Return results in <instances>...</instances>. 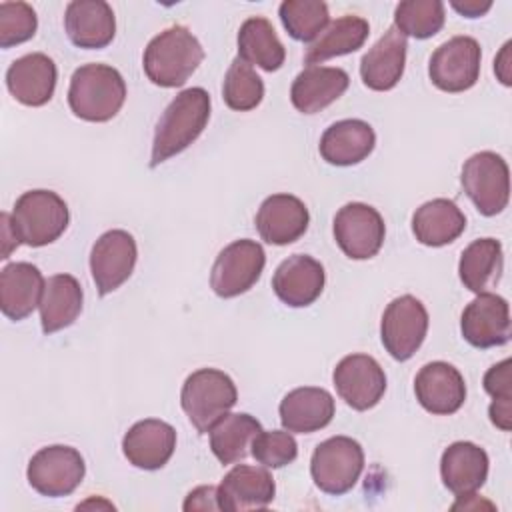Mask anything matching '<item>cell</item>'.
<instances>
[{
    "instance_id": "4316f807",
    "label": "cell",
    "mask_w": 512,
    "mask_h": 512,
    "mask_svg": "<svg viewBox=\"0 0 512 512\" xmlns=\"http://www.w3.org/2000/svg\"><path fill=\"white\" fill-rule=\"evenodd\" d=\"M350 76L342 68L306 66L292 82L290 100L302 114H316L336 102L348 88Z\"/></svg>"
},
{
    "instance_id": "484cf974",
    "label": "cell",
    "mask_w": 512,
    "mask_h": 512,
    "mask_svg": "<svg viewBox=\"0 0 512 512\" xmlns=\"http://www.w3.org/2000/svg\"><path fill=\"white\" fill-rule=\"evenodd\" d=\"M376 146L372 126L358 118H346L330 124L318 144L320 156L334 166H354L366 160Z\"/></svg>"
},
{
    "instance_id": "3957f363",
    "label": "cell",
    "mask_w": 512,
    "mask_h": 512,
    "mask_svg": "<svg viewBox=\"0 0 512 512\" xmlns=\"http://www.w3.org/2000/svg\"><path fill=\"white\" fill-rule=\"evenodd\" d=\"M126 100L122 74L108 64H84L74 70L68 88V106L86 122L112 120Z\"/></svg>"
},
{
    "instance_id": "836d02e7",
    "label": "cell",
    "mask_w": 512,
    "mask_h": 512,
    "mask_svg": "<svg viewBox=\"0 0 512 512\" xmlns=\"http://www.w3.org/2000/svg\"><path fill=\"white\" fill-rule=\"evenodd\" d=\"M260 432L262 426L254 416L246 412L224 414L208 432L210 448L222 464H234L248 456V448Z\"/></svg>"
},
{
    "instance_id": "e0dca14e",
    "label": "cell",
    "mask_w": 512,
    "mask_h": 512,
    "mask_svg": "<svg viewBox=\"0 0 512 512\" xmlns=\"http://www.w3.org/2000/svg\"><path fill=\"white\" fill-rule=\"evenodd\" d=\"M324 282V266L308 254L288 256L272 276L274 294L290 308H304L316 302L324 290Z\"/></svg>"
},
{
    "instance_id": "74e56055",
    "label": "cell",
    "mask_w": 512,
    "mask_h": 512,
    "mask_svg": "<svg viewBox=\"0 0 512 512\" xmlns=\"http://www.w3.org/2000/svg\"><path fill=\"white\" fill-rule=\"evenodd\" d=\"M512 362L510 358L494 364L484 374V390L492 396L488 416L504 432L512 428Z\"/></svg>"
},
{
    "instance_id": "4fadbf2b",
    "label": "cell",
    "mask_w": 512,
    "mask_h": 512,
    "mask_svg": "<svg viewBox=\"0 0 512 512\" xmlns=\"http://www.w3.org/2000/svg\"><path fill=\"white\" fill-rule=\"evenodd\" d=\"M332 382L338 396L358 412L374 408L386 392V374L368 354L344 356L332 372Z\"/></svg>"
},
{
    "instance_id": "52a82bcc",
    "label": "cell",
    "mask_w": 512,
    "mask_h": 512,
    "mask_svg": "<svg viewBox=\"0 0 512 512\" xmlns=\"http://www.w3.org/2000/svg\"><path fill=\"white\" fill-rule=\"evenodd\" d=\"M460 182L482 216H496L508 206L510 172L500 154L490 150L472 154L462 166Z\"/></svg>"
},
{
    "instance_id": "f35d334b",
    "label": "cell",
    "mask_w": 512,
    "mask_h": 512,
    "mask_svg": "<svg viewBox=\"0 0 512 512\" xmlns=\"http://www.w3.org/2000/svg\"><path fill=\"white\" fill-rule=\"evenodd\" d=\"M38 18L26 2H0V48H12L36 34Z\"/></svg>"
},
{
    "instance_id": "f546056e",
    "label": "cell",
    "mask_w": 512,
    "mask_h": 512,
    "mask_svg": "<svg viewBox=\"0 0 512 512\" xmlns=\"http://www.w3.org/2000/svg\"><path fill=\"white\" fill-rule=\"evenodd\" d=\"M82 286L72 274L50 276L40 298V322L44 334H54L74 324L82 312Z\"/></svg>"
},
{
    "instance_id": "cb8c5ba5",
    "label": "cell",
    "mask_w": 512,
    "mask_h": 512,
    "mask_svg": "<svg viewBox=\"0 0 512 512\" xmlns=\"http://www.w3.org/2000/svg\"><path fill=\"white\" fill-rule=\"evenodd\" d=\"M406 36L398 32L396 26H390L384 36L362 56L360 76L362 82L376 92L392 90L402 74L406 64Z\"/></svg>"
},
{
    "instance_id": "7402d4cb",
    "label": "cell",
    "mask_w": 512,
    "mask_h": 512,
    "mask_svg": "<svg viewBox=\"0 0 512 512\" xmlns=\"http://www.w3.org/2000/svg\"><path fill=\"white\" fill-rule=\"evenodd\" d=\"M64 28L78 48H106L116 34V18L104 0H74L66 6Z\"/></svg>"
},
{
    "instance_id": "7bdbcfd3",
    "label": "cell",
    "mask_w": 512,
    "mask_h": 512,
    "mask_svg": "<svg viewBox=\"0 0 512 512\" xmlns=\"http://www.w3.org/2000/svg\"><path fill=\"white\" fill-rule=\"evenodd\" d=\"M450 6L466 18H478L492 8V2L490 0H452Z\"/></svg>"
},
{
    "instance_id": "b9f144b4",
    "label": "cell",
    "mask_w": 512,
    "mask_h": 512,
    "mask_svg": "<svg viewBox=\"0 0 512 512\" xmlns=\"http://www.w3.org/2000/svg\"><path fill=\"white\" fill-rule=\"evenodd\" d=\"M0 236H2V248H0V258L6 260L14 248H18L20 240L16 236V230L12 226V214L8 212H2L0 214Z\"/></svg>"
},
{
    "instance_id": "f1b7e54d",
    "label": "cell",
    "mask_w": 512,
    "mask_h": 512,
    "mask_svg": "<svg viewBox=\"0 0 512 512\" xmlns=\"http://www.w3.org/2000/svg\"><path fill=\"white\" fill-rule=\"evenodd\" d=\"M466 228V216L448 198H434L416 208L412 216V232L424 246H446L454 242Z\"/></svg>"
},
{
    "instance_id": "5bb4252c",
    "label": "cell",
    "mask_w": 512,
    "mask_h": 512,
    "mask_svg": "<svg viewBox=\"0 0 512 512\" xmlns=\"http://www.w3.org/2000/svg\"><path fill=\"white\" fill-rule=\"evenodd\" d=\"M136 258V240L126 230H108L94 242L90 250V272L100 296L114 292L130 278Z\"/></svg>"
},
{
    "instance_id": "5b68a950",
    "label": "cell",
    "mask_w": 512,
    "mask_h": 512,
    "mask_svg": "<svg viewBox=\"0 0 512 512\" xmlns=\"http://www.w3.org/2000/svg\"><path fill=\"white\" fill-rule=\"evenodd\" d=\"M68 206L52 190L24 192L12 210V226L20 242L40 248L58 240L68 228Z\"/></svg>"
},
{
    "instance_id": "6da1fadb",
    "label": "cell",
    "mask_w": 512,
    "mask_h": 512,
    "mask_svg": "<svg viewBox=\"0 0 512 512\" xmlns=\"http://www.w3.org/2000/svg\"><path fill=\"white\" fill-rule=\"evenodd\" d=\"M208 120L210 94L204 88L194 86L176 94L156 124L150 166L156 168L186 150L202 134Z\"/></svg>"
},
{
    "instance_id": "4dcf8cb0",
    "label": "cell",
    "mask_w": 512,
    "mask_h": 512,
    "mask_svg": "<svg viewBox=\"0 0 512 512\" xmlns=\"http://www.w3.org/2000/svg\"><path fill=\"white\" fill-rule=\"evenodd\" d=\"M370 34V26L362 16L344 14L330 22L320 36L306 48L304 62L308 66H318L334 56H344L356 52L364 46Z\"/></svg>"
},
{
    "instance_id": "30bf717a",
    "label": "cell",
    "mask_w": 512,
    "mask_h": 512,
    "mask_svg": "<svg viewBox=\"0 0 512 512\" xmlns=\"http://www.w3.org/2000/svg\"><path fill=\"white\" fill-rule=\"evenodd\" d=\"M426 332L428 312L418 298L404 294L386 306L380 324V338L394 360L404 362L412 358L422 346Z\"/></svg>"
},
{
    "instance_id": "ffe728a7",
    "label": "cell",
    "mask_w": 512,
    "mask_h": 512,
    "mask_svg": "<svg viewBox=\"0 0 512 512\" xmlns=\"http://www.w3.org/2000/svg\"><path fill=\"white\" fill-rule=\"evenodd\" d=\"M176 430L156 418L136 422L122 438V452L126 460L142 470L162 468L174 454Z\"/></svg>"
},
{
    "instance_id": "44dd1931",
    "label": "cell",
    "mask_w": 512,
    "mask_h": 512,
    "mask_svg": "<svg viewBox=\"0 0 512 512\" xmlns=\"http://www.w3.org/2000/svg\"><path fill=\"white\" fill-rule=\"evenodd\" d=\"M56 64L42 52L16 58L6 70L8 92L24 106H44L54 96Z\"/></svg>"
},
{
    "instance_id": "8fae6325",
    "label": "cell",
    "mask_w": 512,
    "mask_h": 512,
    "mask_svg": "<svg viewBox=\"0 0 512 512\" xmlns=\"http://www.w3.org/2000/svg\"><path fill=\"white\" fill-rule=\"evenodd\" d=\"M334 240L352 260L376 256L384 244L386 226L380 212L364 202H348L334 216Z\"/></svg>"
},
{
    "instance_id": "8d00e7d4",
    "label": "cell",
    "mask_w": 512,
    "mask_h": 512,
    "mask_svg": "<svg viewBox=\"0 0 512 512\" xmlns=\"http://www.w3.org/2000/svg\"><path fill=\"white\" fill-rule=\"evenodd\" d=\"M222 98L226 106L236 112L254 110L264 98V82L248 62L236 56L226 70Z\"/></svg>"
},
{
    "instance_id": "ee69618b",
    "label": "cell",
    "mask_w": 512,
    "mask_h": 512,
    "mask_svg": "<svg viewBox=\"0 0 512 512\" xmlns=\"http://www.w3.org/2000/svg\"><path fill=\"white\" fill-rule=\"evenodd\" d=\"M510 48H512V42H506L500 50V54L496 56L494 60V72L498 76V80L504 84V86H510L512 84V76H510Z\"/></svg>"
},
{
    "instance_id": "2e32d148",
    "label": "cell",
    "mask_w": 512,
    "mask_h": 512,
    "mask_svg": "<svg viewBox=\"0 0 512 512\" xmlns=\"http://www.w3.org/2000/svg\"><path fill=\"white\" fill-rule=\"evenodd\" d=\"M414 394L424 410L438 416L454 414L466 400V384L458 368L436 360L424 364L414 378Z\"/></svg>"
},
{
    "instance_id": "8992f818",
    "label": "cell",
    "mask_w": 512,
    "mask_h": 512,
    "mask_svg": "<svg viewBox=\"0 0 512 512\" xmlns=\"http://www.w3.org/2000/svg\"><path fill=\"white\" fill-rule=\"evenodd\" d=\"M364 470V450L348 436H332L320 442L310 460L314 484L332 496L346 494L354 488Z\"/></svg>"
},
{
    "instance_id": "83f0119b",
    "label": "cell",
    "mask_w": 512,
    "mask_h": 512,
    "mask_svg": "<svg viewBox=\"0 0 512 512\" xmlns=\"http://www.w3.org/2000/svg\"><path fill=\"white\" fill-rule=\"evenodd\" d=\"M46 280L30 262L6 264L0 272V310L6 318L24 320L40 306Z\"/></svg>"
},
{
    "instance_id": "1f68e13d",
    "label": "cell",
    "mask_w": 512,
    "mask_h": 512,
    "mask_svg": "<svg viewBox=\"0 0 512 512\" xmlns=\"http://www.w3.org/2000/svg\"><path fill=\"white\" fill-rule=\"evenodd\" d=\"M504 272L502 244L494 238H478L468 244L458 262V274L464 284L474 294L488 292L494 288Z\"/></svg>"
},
{
    "instance_id": "9a60e30c",
    "label": "cell",
    "mask_w": 512,
    "mask_h": 512,
    "mask_svg": "<svg viewBox=\"0 0 512 512\" xmlns=\"http://www.w3.org/2000/svg\"><path fill=\"white\" fill-rule=\"evenodd\" d=\"M460 332L474 348L504 346L510 340V308L506 298L482 292L464 308Z\"/></svg>"
},
{
    "instance_id": "ab89813d",
    "label": "cell",
    "mask_w": 512,
    "mask_h": 512,
    "mask_svg": "<svg viewBox=\"0 0 512 512\" xmlns=\"http://www.w3.org/2000/svg\"><path fill=\"white\" fill-rule=\"evenodd\" d=\"M250 454L264 468H282L296 460L298 444L288 430H268L260 432L252 440Z\"/></svg>"
},
{
    "instance_id": "d4e9b609",
    "label": "cell",
    "mask_w": 512,
    "mask_h": 512,
    "mask_svg": "<svg viewBox=\"0 0 512 512\" xmlns=\"http://www.w3.org/2000/svg\"><path fill=\"white\" fill-rule=\"evenodd\" d=\"M334 398L328 390L316 386H302L288 392L280 402V422L284 430L296 434H310L328 426L334 418Z\"/></svg>"
},
{
    "instance_id": "d6a6232c",
    "label": "cell",
    "mask_w": 512,
    "mask_h": 512,
    "mask_svg": "<svg viewBox=\"0 0 512 512\" xmlns=\"http://www.w3.org/2000/svg\"><path fill=\"white\" fill-rule=\"evenodd\" d=\"M238 58L266 72H274L284 64L286 48L270 20L252 16L242 22L238 30Z\"/></svg>"
},
{
    "instance_id": "e575fe53",
    "label": "cell",
    "mask_w": 512,
    "mask_h": 512,
    "mask_svg": "<svg viewBox=\"0 0 512 512\" xmlns=\"http://www.w3.org/2000/svg\"><path fill=\"white\" fill-rule=\"evenodd\" d=\"M446 14L440 0H404L394 10V26L400 34L426 40L444 26Z\"/></svg>"
},
{
    "instance_id": "277c9868",
    "label": "cell",
    "mask_w": 512,
    "mask_h": 512,
    "mask_svg": "<svg viewBox=\"0 0 512 512\" xmlns=\"http://www.w3.org/2000/svg\"><path fill=\"white\" fill-rule=\"evenodd\" d=\"M238 392L228 374L216 368H200L192 372L180 392V404L190 424L208 434L210 428L236 404Z\"/></svg>"
},
{
    "instance_id": "d6986e66",
    "label": "cell",
    "mask_w": 512,
    "mask_h": 512,
    "mask_svg": "<svg viewBox=\"0 0 512 512\" xmlns=\"http://www.w3.org/2000/svg\"><path fill=\"white\" fill-rule=\"evenodd\" d=\"M276 494V484L266 468L236 464L218 486L220 510L242 512L266 508Z\"/></svg>"
},
{
    "instance_id": "60d3db41",
    "label": "cell",
    "mask_w": 512,
    "mask_h": 512,
    "mask_svg": "<svg viewBox=\"0 0 512 512\" xmlns=\"http://www.w3.org/2000/svg\"><path fill=\"white\" fill-rule=\"evenodd\" d=\"M184 510H220L218 504V488L214 486H198L194 488L186 500H184Z\"/></svg>"
},
{
    "instance_id": "7c38bea8",
    "label": "cell",
    "mask_w": 512,
    "mask_h": 512,
    "mask_svg": "<svg viewBox=\"0 0 512 512\" xmlns=\"http://www.w3.org/2000/svg\"><path fill=\"white\" fill-rule=\"evenodd\" d=\"M480 60L482 50L472 36H454L434 50L428 76L444 92H464L478 82Z\"/></svg>"
},
{
    "instance_id": "603a6c76",
    "label": "cell",
    "mask_w": 512,
    "mask_h": 512,
    "mask_svg": "<svg viewBox=\"0 0 512 512\" xmlns=\"http://www.w3.org/2000/svg\"><path fill=\"white\" fill-rule=\"evenodd\" d=\"M488 454L474 442H454L440 458V476L444 486L458 498L476 494L488 478Z\"/></svg>"
},
{
    "instance_id": "d590c367",
    "label": "cell",
    "mask_w": 512,
    "mask_h": 512,
    "mask_svg": "<svg viewBox=\"0 0 512 512\" xmlns=\"http://www.w3.org/2000/svg\"><path fill=\"white\" fill-rule=\"evenodd\" d=\"M286 32L300 42H312L328 26L330 14L322 0H284L278 8Z\"/></svg>"
},
{
    "instance_id": "9c48e42d",
    "label": "cell",
    "mask_w": 512,
    "mask_h": 512,
    "mask_svg": "<svg viewBox=\"0 0 512 512\" xmlns=\"http://www.w3.org/2000/svg\"><path fill=\"white\" fill-rule=\"evenodd\" d=\"M266 264L264 248L248 238L228 244L214 260L210 286L220 298H234L248 292L260 278Z\"/></svg>"
},
{
    "instance_id": "ac0fdd59",
    "label": "cell",
    "mask_w": 512,
    "mask_h": 512,
    "mask_svg": "<svg viewBox=\"0 0 512 512\" xmlns=\"http://www.w3.org/2000/svg\"><path fill=\"white\" fill-rule=\"evenodd\" d=\"M254 222L264 242L286 246L304 236L310 214L300 198L292 194H272L260 204Z\"/></svg>"
},
{
    "instance_id": "7a4b0ae2",
    "label": "cell",
    "mask_w": 512,
    "mask_h": 512,
    "mask_svg": "<svg viewBox=\"0 0 512 512\" xmlns=\"http://www.w3.org/2000/svg\"><path fill=\"white\" fill-rule=\"evenodd\" d=\"M204 60V48L186 26H170L144 48L142 68L148 80L162 88L182 86Z\"/></svg>"
},
{
    "instance_id": "ba28073f",
    "label": "cell",
    "mask_w": 512,
    "mask_h": 512,
    "mask_svg": "<svg viewBox=\"0 0 512 512\" xmlns=\"http://www.w3.org/2000/svg\"><path fill=\"white\" fill-rule=\"evenodd\" d=\"M86 464L82 454L64 444L40 448L28 462L26 476L30 486L48 498L72 494L84 480Z\"/></svg>"
}]
</instances>
